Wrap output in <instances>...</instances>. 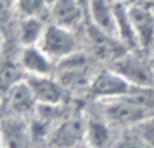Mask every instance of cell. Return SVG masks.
<instances>
[{
	"instance_id": "obj_1",
	"label": "cell",
	"mask_w": 154,
	"mask_h": 148,
	"mask_svg": "<svg viewBox=\"0 0 154 148\" xmlns=\"http://www.w3.org/2000/svg\"><path fill=\"white\" fill-rule=\"evenodd\" d=\"M109 66L131 86H154V61L147 59L143 50H127Z\"/></svg>"
},
{
	"instance_id": "obj_2",
	"label": "cell",
	"mask_w": 154,
	"mask_h": 148,
	"mask_svg": "<svg viewBox=\"0 0 154 148\" xmlns=\"http://www.w3.org/2000/svg\"><path fill=\"white\" fill-rule=\"evenodd\" d=\"M95 104H97V112L117 129L133 128L143 119L148 118L150 115H154L153 112H148L131 104L122 96L108 101H98Z\"/></svg>"
},
{
	"instance_id": "obj_3",
	"label": "cell",
	"mask_w": 154,
	"mask_h": 148,
	"mask_svg": "<svg viewBox=\"0 0 154 148\" xmlns=\"http://www.w3.org/2000/svg\"><path fill=\"white\" fill-rule=\"evenodd\" d=\"M38 46L55 62V65L72 53L81 50L76 30L48 23Z\"/></svg>"
},
{
	"instance_id": "obj_4",
	"label": "cell",
	"mask_w": 154,
	"mask_h": 148,
	"mask_svg": "<svg viewBox=\"0 0 154 148\" xmlns=\"http://www.w3.org/2000/svg\"><path fill=\"white\" fill-rule=\"evenodd\" d=\"M87 118L81 115H65L55 124L43 148H79L85 144Z\"/></svg>"
},
{
	"instance_id": "obj_5",
	"label": "cell",
	"mask_w": 154,
	"mask_h": 148,
	"mask_svg": "<svg viewBox=\"0 0 154 148\" xmlns=\"http://www.w3.org/2000/svg\"><path fill=\"white\" fill-rule=\"evenodd\" d=\"M130 88L131 85L120 74H117L112 68L108 66L95 71L87 94L94 99V102L108 101L124 96L130 91Z\"/></svg>"
},
{
	"instance_id": "obj_6",
	"label": "cell",
	"mask_w": 154,
	"mask_h": 148,
	"mask_svg": "<svg viewBox=\"0 0 154 148\" xmlns=\"http://www.w3.org/2000/svg\"><path fill=\"white\" fill-rule=\"evenodd\" d=\"M128 16L134 29L138 49L147 52L154 47V7L144 2L128 6Z\"/></svg>"
},
{
	"instance_id": "obj_7",
	"label": "cell",
	"mask_w": 154,
	"mask_h": 148,
	"mask_svg": "<svg viewBox=\"0 0 154 148\" xmlns=\"http://www.w3.org/2000/svg\"><path fill=\"white\" fill-rule=\"evenodd\" d=\"M0 144L2 148H30V125L25 116L6 114L0 119Z\"/></svg>"
},
{
	"instance_id": "obj_8",
	"label": "cell",
	"mask_w": 154,
	"mask_h": 148,
	"mask_svg": "<svg viewBox=\"0 0 154 148\" xmlns=\"http://www.w3.org/2000/svg\"><path fill=\"white\" fill-rule=\"evenodd\" d=\"M48 17L49 23L76 32L88 22L87 12L79 0H54L48 9Z\"/></svg>"
},
{
	"instance_id": "obj_9",
	"label": "cell",
	"mask_w": 154,
	"mask_h": 148,
	"mask_svg": "<svg viewBox=\"0 0 154 148\" xmlns=\"http://www.w3.org/2000/svg\"><path fill=\"white\" fill-rule=\"evenodd\" d=\"M26 82L38 105H63L68 91L54 75H26Z\"/></svg>"
},
{
	"instance_id": "obj_10",
	"label": "cell",
	"mask_w": 154,
	"mask_h": 148,
	"mask_svg": "<svg viewBox=\"0 0 154 148\" xmlns=\"http://www.w3.org/2000/svg\"><path fill=\"white\" fill-rule=\"evenodd\" d=\"M5 96V104L9 115H17V116H30L35 114L38 102L35 99V95L30 86L27 85L26 79L14 85L10 91H7Z\"/></svg>"
},
{
	"instance_id": "obj_11",
	"label": "cell",
	"mask_w": 154,
	"mask_h": 148,
	"mask_svg": "<svg viewBox=\"0 0 154 148\" xmlns=\"http://www.w3.org/2000/svg\"><path fill=\"white\" fill-rule=\"evenodd\" d=\"M87 16L89 25L118 39L115 22V0H89Z\"/></svg>"
},
{
	"instance_id": "obj_12",
	"label": "cell",
	"mask_w": 154,
	"mask_h": 148,
	"mask_svg": "<svg viewBox=\"0 0 154 148\" xmlns=\"http://www.w3.org/2000/svg\"><path fill=\"white\" fill-rule=\"evenodd\" d=\"M117 134V128L104 119L98 112L87 118L85 144L89 148H111Z\"/></svg>"
},
{
	"instance_id": "obj_13",
	"label": "cell",
	"mask_w": 154,
	"mask_h": 148,
	"mask_svg": "<svg viewBox=\"0 0 154 148\" xmlns=\"http://www.w3.org/2000/svg\"><path fill=\"white\" fill-rule=\"evenodd\" d=\"M17 62L26 75H54L55 62L39 46L22 47Z\"/></svg>"
},
{
	"instance_id": "obj_14",
	"label": "cell",
	"mask_w": 154,
	"mask_h": 148,
	"mask_svg": "<svg viewBox=\"0 0 154 148\" xmlns=\"http://www.w3.org/2000/svg\"><path fill=\"white\" fill-rule=\"evenodd\" d=\"M46 25L48 23H45L43 17H38V16L19 17L16 26V38L19 45L22 47L38 46L46 29Z\"/></svg>"
},
{
	"instance_id": "obj_15",
	"label": "cell",
	"mask_w": 154,
	"mask_h": 148,
	"mask_svg": "<svg viewBox=\"0 0 154 148\" xmlns=\"http://www.w3.org/2000/svg\"><path fill=\"white\" fill-rule=\"evenodd\" d=\"M26 78L25 71L16 61H3L0 62V94L5 95L14 85H17Z\"/></svg>"
},
{
	"instance_id": "obj_16",
	"label": "cell",
	"mask_w": 154,
	"mask_h": 148,
	"mask_svg": "<svg viewBox=\"0 0 154 148\" xmlns=\"http://www.w3.org/2000/svg\"><path fill=\"white\" fill-rule=\"evenodd\" d=\"M122 98L154 114V86H131Z\"/></svg>"
},
{
	"instance_id": "obj_17",
	"label": "cell",
	"mask_w": 154,
	"mask_h": 148,
	"mask_svg": "<svg viewBox=\"0 0 154 148\" xmlns=\"http://www.w3.org/2000/svg\"><path fill=\"white\" fill-rule=\"evenodd\" d=\"M111 148H150L141 135L135 131V128H124L118 129L115 141Z\"/></svg>"
},
{
	"instance_id": "obj_18",
	"label": "cell",
	"mask_w": 154,
	"mask_h": 148,
	"mask_svg": "<svg viewBox=\"0 0 154 148\" xmlns=\"http://www.w3.org/2000/svg\"><path fill=\"white\" fill-rule=\"evenodd\" d=\"M49 9V0H17L16 2V10L19 17L25 16H38L43 17L48 16Z\"/></svg>"
},
{
	"instance_id": "obj_19",
	"label": "cell",
	"mask_w": 154,
	"mask_h": 148,
	"mask_svg": "<svg viewBox=\"0 0 154 148\" xmlns=\"http://www.w3.org/2000/svg\"><path fill=\"white\" fill-rule=\"evenodd\" d=\"M134 128L148 147L154 148V115H150L148 118L138 122Z\"/></svg>"
},
{
	"instance_id": "obj_20",
	"label": "cell",
	"mask_w": 154,
	"mask_h": 148,
	"mask_svg": "<svg viewBox=\"0 0 154 148\" xmlns=\"http://www.w3.org/2000/svg\"><path fill=\"white\" fill-rule=\"evenodd\" d=\"M3 49H5V42H3V35L0 32V62L3 61Z\"/></svg>"
},
{
	"instance_id": "obj_21",
	"label": "cell",
	"mask_w": 154,
	"mask_h": 148,
	"mask_svg": "<svg viewBox=\"0 0 154 148\" xmlns=\"http://www.w3.org/2000/svg\"><path fill=\"white\" fill-rule=\"evenodd\" d=\"M115 2H118V3H122V5H125V6H130V5H134V3L140 2V0H115Z\"/></svg>"
},
{
	"instance_id": "obj_22",
	"label": "cell",
	"mask_w": 154,
	"mask_h": 148,
	"mask_svg": "<svg viewBox=\"0 0 154 148\" xmlns=\"http://www.w3.org/2000/svg\"><path fill=\"white\" fill-rule=\"evenodd\" d=\"M0 96H3V95H2V94H0Z\"/></svg>"
},
{
	"instance_id": "obj_23",
	"label": "cell",
	"mask_w": 154,
	"mask_h": 148,
	"mask_svg": "<svg viewBox=\"0 0 154 148\" xmlns=\"http://www.w3.org/2000/svg\"><path fill=\"white\" fill-rule=\"evenodd\" d=\"M0 148H2V144H0Z\"/></svg>"
}]
</instances>
